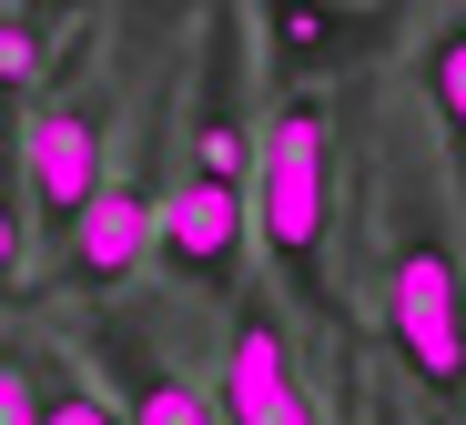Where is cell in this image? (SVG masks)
I'll return each instance as SVG.
<instances>
[{"label": "cell", "mask_w": 466, "mask_h": 425, "mask_svg": "<svg viewBox=\"0 0 466 425\" xmlns=\"http://www.w3.org/2000/svg\"><path fill=\"white\" fill-rule=\"evenodd\" d=\"M355 31H375V21H345V11H254V41H274L264 61H274V71H294V92H304V71L345 61L335 41H355Z\"/></svg>", "instance_id": "obj_10"}, {"label": "cell", "mask_w": 466, "mask_h": 425, "mask_svg": "<svg viewBox=\"0 0 466 425\" xmlns=\"http://www.w3.org/2000/svg\"><path fill=\"white\" fill-rule=\"evenodd\" d=\"M21 193H31V233H82V213L112 193V102H51L21 122Z\"/></svg>", "instance_id": "obj_3"}, {"label": "cell", "mask_w": 466, "mask_h": 425, "mask_svg": "<svg viewBox=\"0 0 466 425\" xmlns=\"http://www.w3.org/2000/svg\"><path fill=\"white\" fill-rule=\"evenodd\" d=\"M426 425H456V415H426Z\"/></svg>", "instance_id": "obj_15"}, {"label": "cell", "mask_w": 466, "mask_h": 425, "mask_svg": "<svg viewBox=\"0 0 466 425\" xmlns=\"http://www.w3.org/2000/svg\"><path fill=\"white\" fill-rule=\"evenodd\" d=\"M41 41H51V21H41V11H0V81H31V71L51 61Z\"/></svg>", "instance_id": "obj_12"}, {"label": "cell", "mask_w": 466, "mask_h": 425, "mask_svg": "<svg viewBox=\"0 0 466 425\" xmlns=\"http://www.w3.org/2000/svg\"><path fill=\"white\" fill-rule=\"evenodd\" d=\"M416 92L436 112V152L456 173V203H466V11H436L416 31Z\"/></svg>", "instance_id": "obj_9"}, {"label": "cell", "mask_w": 466, "mask_h": 425, "mask_svg": "<svg viewBox=\"0 0 466 425\" xmlns=\"http://www.w3.org/2000/svg\"><path fill=\"white\" fill-rule=\"evenodd\" d=\"M254 31V11H213L203 21V61H193V142H183V173L193 183H223V193H254V142H264V112L244 102V41Z\"/></svg>", "instance_id": "obj_5"}, {"label": "cell", "mask_w": 466, "mask_h": 425, "mask_svg": "<svg viewBox=\"0 0 466 425\" xmlns=\"http://www.w3.org/2000/svg\"><path fill=\"white\" fill-rule=\"evenodd\" d=\"M213 405H223V425H325L315 385L294 365V334L264 294H233L223 355H213Z\"/></svg>", "instance_id": "obj_4"}, {"label": "cell", "mask_w": 466, "mask_h": 425, "mask_svg": "<svg viewBox=\"0 0 466 425\" xmlns=\"http://www.w3.org/2000/svg\"><path fill=\"white\" fill-rule=\"evenodd\" d=\"M102 375H112V405H122V425H223V405H213V385H193L152 334H132V324H112L102 334Z\"/></svg>", "instance_id": "obj_7"}, {"label": "cell", "mask_w": 466, "mask_h": 425, "mask_svg": "<svg viewBox=\"0 0 466 425\" xmlns=\"http://www.w3.org/2000/svg\"><path fill=\"white\" fill-rule=\"evenodd\" d=\"M21 264H31V213H21L11 193H0V294L21 284Z\"/></svg>", "instance_id": "obj_13"}, {"label": "cell", "mask_w": 466, "mask_h": 425, "mask_svg": "<svg viewBox=\"0 0 466 425\" xmlns=\"http://www.w3.org/2000/svg\"><path fill=\"white\" fill-rule=\"evenodd\" d=\"M254 243L274 253L294 314L315 324L325 345H355L345 304H335V102L315 81L264 112V142H254Z\"/></svg>", "instance_id": "obj_1"}, {"label": "cell", "mask_w": 466, "mask_h": 425, "mask_svg": "<svg viewBox=\"0 0 466 425\" xmlns=\"http://www.w3.org/2000/svg\"><path fill=\"white\" fill-rule=\"evenodd\" d=\"M385 334L426 395H466V264L436 223V203H396V233H385Z\"/></svg>", "instance_id": "obj_2"}, {"label": "cell", "mask_w": 466, "mask_h": 425, "mask_svg": "<svg viewBox=\"0 0 466 425\" xmlns=\"http://www.w3.org/2000/svg\"><path fill=\"white\" fill-rule=\"evenodd\" d=\"M244 253H254V193H223V183L173 173L152 264H163L183 294H244Z\"/></svg>", "instance_id": "obj_6"}, {"label": "cell", "mask_w": 466, "mask_h": 425, "mask_svg": "<svg viewBox=\"0 0 466 425\" xmlns=\"http://www.w3.org/2000/svg\"><path fill=\"white\" fill-rule=\"evenodd\" d=\"M152 233H163V203L152 193H132V183H112L92 213H82V233H71V274L82 284H132L142 264H152Z\"/></svg>", "instance_id": "obj_8"}, {"label": "cell", "mask_w": 466, "mask_h": 425, "mask_svg": "<svg viewBox=\"0 0 466 425\" xmlns=\"http://www.w3.org/2000/svg\"><path fill=\"white\" fill-rule=\"evenodd\" d=\"M21 375H31V395H41V425H122L112 385H92L82 365L51 355V345H31V355H21Z\"/></svg>", "instance_id": "obj_11"}, {"label": "cell", "mask_w": 466, "mask_h": 425, "mask_svg": "<svg viewBox=\"0 0 466 425\" xmlns=\"http://www.w3.org/2000/svg\"><path fill=\"white\" fill-rule=\"evenodd\" d=\"M0 425H41V395L21 375V355H0Z\"/></svg>", "instance_id": "obj_14"}]
</instances>
